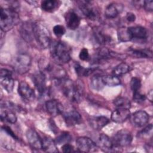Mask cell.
<instances>
[{"label": "cell", "instance_id": "obj_1", "mask_svg": "<svg viewBox=\"0 0 153 153\" xmlns=\"http://www.w3.org/2000/svg\"><path fill=\"white\" fill-rule=\"evenodd\" d=\"M56 82L60 85L63 94L70 100L75 102L81 101L83 95V87L80 84L66 78Z\"/></svg>", "mask_w": 153, "mask_h": 153}, {"label": "cell", "instance_id": "obj_2", "mask_svg": "<svg viewBox=\"0 0 153 153\" xmlns=\"http://www.w3.org/2000/svg\"><path fill=\"white\" fill-rule=\"evenodd\" d=\"M53 59L58 63H66L71 60V50L67 44L62 41H52L50 45Z\"/></svg>", "mask_w": 153, "mask_h": 153}, {"label": "cell", "instance_id": "obj_3", "mask_svg": "<svg viewBox=\"0 0 153 153\" xmlns=\"http://www.w3.org/2000/svg\"><path fill=\"white\" fill-rule=\"evenodd\" d=\"M33 38L39 45L44 48L50 47L51 42L50 34L47 28L42 23L32 24Z\"/></svg>", "mask_w": 153, "mask_h": 153}, {"label": "cell", "instance_id": "obj_4", "mask_svg": "<svg viewBox=\"0 0 153 153\" xmlns=\"http://www.w3.org/2000/svg\"><path fill=\"white\" fill-rule=\"evenodd\" d=\"M16 19L17 13L14 10L1 8L0 26L2 31L7 32L10 30L13 27Z\"/></svg>", "mask_w": 153, "mask_h": 153}, {"label": "cell", "instance_id": "obj_5", "mask_svg": "<svg viewBox=\"0 0 153 153\" xmlns=\"http://www.w3.org/2000/svg\"><path fill=\"white\" fill-rule=\"evenodd\" d=\"M132 138V135L128 130L122 129L118 131L112 139L114 147L127 146L131 143Z\"/></svg>", "mask_w": 153, "mask_h": 153}, {"label": "cell", "instance_id": "obj_6", "mask_svg": "<svg viewBox=\"0 0 153 153\" xmlns=\"http://www.w3.org/2000/svg\"><path fill=\"white\" fill-rule=\"evenodd\" d=\"M31 59L26 54H20L14 59L13 66L16 72L20 74L26 73L29 69Z\"/></svg>", "mask_w": 153, "mask_h": 153}, {"label": "cell", "instance_id": "obj_7", "mask_svg": "<svg viewBox=\"0 0 153 153\" xmlns=\"http://www.w3.org/2000/svg\"><path fill=\"white\" fill-rule=\"evenodd\" d=\"M78 6L83 14L91 20H95L99 17V11L91 1H80Z\"/></svg>", "mask_w": 153, "mask_h": 153}, {"label": "cell", "instance_id": "obj_8", "mask_svg": "<svg viewBox=\"0 0 153 153\" xmlns=\"http://www.w3.org/2000/svg\"><path fill=\"white\" fill-rule=\"evenodd\" d=\"M46 78L47 76L41 72L34 74L32 76L34 85L42 97L49 93V90L46 85Z\"/></svg>", "mask_w": 153, "mask_h": 153}, {"label": "cell", "instance_id": "obj_9", "mask_svg": "<svg viewBox=\"0 0 153 153\" xmlns=\"http://www.w3.org/2000/svg\"><path fill=\"white\" fill-rule=\"evenodd\" d=\"M76 145L79 151L91 152L97 150L96 144L89 137L82 136L76 140Z\"/></svg>", "mask_w": 153, "mask_h": 153}, {"label": "cell", "instance_id": "obj_10", "mask_svg": "<svg viewBox=\"0 0 153 153\" xmlns=\"http://www.w3.org/2000/svg\"><path fill=\"white\" fill-rule=\"evenodd\" d=\"M1 84L4 89L8 93H11L14 88V79L12 77V73L7 69H1L0 72Z\"/></svg>", "mask_w": 153, "mask_h": 153}, {"label": "cell", "instance_id": "obj_11", "mask_svg": "<svg viewBox=\"0 0 153 153\" xmlns=\"http://www.w3.org/2000/svg\"><path fill=\"white\" fill-rule=\"evenodd\" d=\"M18 93L25 100L30 102L35 98V92L29 85L25 81H20L18 87Z\"/></svg>", "mask_w": 153, "mask_h": 153}, {"label": "cell", "instance_id": "obj_12", "mask_svg": "<svg viewBox=\"0 0 153 153\" xmlns=\"http://www.w3.org/2000/svg\"><path fill=\"white\" fill-rule=\"evenodd\" d=\"M26 138L30 146L35 149H42V139L37 132L33 129H29L26 131Z\"/></svg>", "mask_w": 153, "mask_h": 153}, {"label": "cell", "instance_id": "obj_13", "mask_svg": "<svg viewBox=\"0 0 153 153\" xmlns=\"http://www.w3.org/2000/svg\"><path fill=\"white\" fill-rule=\"evenodd\" d=\"M45 108L48 113L54 117L62 114L63 111V106L62 104L57 100L55 99L46 101Z\"/></svg>", "mask_w": 153, "mask_h": 153}, {"label": "cell", "instance_id": "obj_14", "mask_svg": "<svg viewBox=\"0 0 153 153\" xmlns=\"http://www.w3.org/2000/svg\"><path fill=\"white\" fill-rule=\"evenodd\" d=\"M149 115L144 111H138L133 114L131 122L133 124L137 127H143L149 121Z\"/></svg>", "mask_w": 153, "mask_h": 153}, {"label": "cell", "instance_id": "obj_15", "mask_svg": "<svg viewBox=\"0 0 153 153\" xmlns=\"http://www.w3.org/2000/svg\"><path fill=\"white\" fill-rule=\"evenodd\" d=\"M64 120L68 126H74L81 123L82 117L79 113L75 110L68 111L63 115Z\"/></svg>", "mask_w": 153, "mask_h": 153}, {"label": "cell", "instance_id": "obj_16", "mask_svg": "<svg viewBox=\"0 0 153 153\" xmlns=\"http://www.w3.org/2000/svg\"><path fill=\"white\" fill-rule=\"evenodd\" d=\"M131 39H145L148 36V32L146 28L140 26H131L127 28Z\"/></svg>", "mask_w": 153, "mask_h": 153}, {"label": "cell", "instance_id": "obj_17", "mask_svg": "<svg viewBox=\"0 0 153 153\" xmlns=\"http://www.w3.org/2000/svg\"><path fill=\"white\" fill-rule=\"evenodd\" d=\"M129 109L117 108L111 114V120L118 123L124 122L130 116Z\"/></svg>", "mask_w": 153, "mask_h": 153}, {"label": "cell", "instance_id": "obj_18", "mask_svg": "<svg viewBox=\"0 0 153 153\" xmlns=\"http://www.w3.org/2000/svg\"><path fill=\"white\" fill-rule=\"evenodd\" d=\"M65 21L68 27L71 30L76 29L80 24V18L74 11H69L65 14Z\"/></svg>", "mask_w": 153, "mask_h": 153}, {"label": "cell", "instance_id": "obj_19", "mask_svg": "<svg viewBox=\"0 0 153 153\" xmlns=\"http://www.w3.org/2000/svg\"><path fill=\"white\" fill-rule=\"evenodd\" d=\"M109 122V120L104 116L93 117L89 120L90 126L94 130H100L106 126Z\"/></svg>", "mask_w": 153, "mask_h": 153}, {"label": "cell", "instance_id": "obj_20", "mask_svg": "<svg viewBox=\"0 0 153 153\" xmlns=\"http://www.w3.org/2000/svg\"><path fill=\"white\" fill-rule=\"evenodd\" d=\"M42 149L47 152H58L56 142L49 137H45L42 139Z\"/></svg>", "mask_w": 153, "mask_h": 153}, {"label": "cell", "instance_id": "obj_21", "mask_svg": "<svg viewBox=\"0 0 153 153\" xmlns=\"http://www.w3.org/2000/svg\"><path fill=\"white\" fill-rule=\"evenodd\" d=\"M61 4V2L57 0H45L41 2L42 9L47 12H53L56 10Z\"/></svg>", "mask_w": 153, "mask_h": 153}, {"label": "cell", "instance_id": "obj_22", "mask_svg": "<svg viewBox=\"0 0 153 153\" xmlns=\"http://www.w3.org/2000/svg\"><path fill=\"white\" fill-rule=\"evenodd\" d=\"M99 143L100 146L106 151H111L114 148L112 140L104 133H102L99 135Z\"/></svg>", "mask_w": 153, "mask_h": 153}, {"label": "cell", "instance_id": "obj_23", "mask_svg": "<svg viewBox=\"0 0 153 153\" xmlns=\"http://www.w3.org/2000/svg\"><path fill=\"white\" fill-rule=\"evenodd\" d=\"M118 4L112 3L109 4L105 9V15L108 19H114L118 16L120 12V7Z\"/></svg>", "mask_w": 153, "mask_h": 153}, {"label": "cell", "instance_id": "obj_24", "mask_svg": "<svg viewBox=\"0 0 153 153\" xmlns=\"http://www.w3.org/2000/svg\"><path fill=\"white\" fill-rule=\"evenodd\" d=\"M20 29L21 35L23 39L27 42L32 41L33 37L32 24L30 25L28 23H23Z\"/></svg>", "mask_w": 153, "mask_h": 153}, {"label": "cell", "instance_id": "obj_25", "mask_svg": "<svg viewBox=\"0 0 153 153\" xmlns=\"http://www.w3.org/2000/svg\"><path fill=\"white\" fill-rule=\"evenodd\" d=\"M8 110L1 109V118L3 121H5L11 124H14L17 121V117L15 114L10 109L7 108Z\"/></svg>", "mask_w": 153, "mask_h": 153}, {"label": "cell", "instance_id": "obj_26", "mask_svg": "<svg viewBox=\"0 0 153 153\" xmlns=\"http://www.w3.org/2000/svg\"><path fill=\"white\" fill-rule=\"evenodd\" d=\"M113 103L117 108L129 109L131 107L130 101L127 98L123 96H118L116 97L114 100Z\"/></svg>", "mask_w": 153, "mask_h": 153}, {"label": "cell", "instance_id": "obj_27", "mask_svg": "<svg viewBox=\"0 0 153 153\" xmlns=\"http://www.w3.org/2000/svg\"><path fill=\"white\" fill-rule=\"evenodd\" d=\"M102 79L105 85H108L109 87L117 86L121 83L120 79L116 75H104L102 76Z\"/></svg>", "mask_w": 153, "mask_h": 153}, {"label": "cell", "instance_id": "obj_28", "mask_svg": "<svg viewBox=\"0 0 153 153\" xmlns=\"http://www.w3.org/2000/svg\"><path fill=\"white\" fill-rule=\"evenodd\" d=\"M90 84L91 87L96 90H100L105 86L102 79V76L99 75H96L91 77Z\"/></svg>", "mask_w": 153, "mask_h": 153}, {"label": "cell", "instance_id": "obj_29", "mask_svg": "<svg viewBox=\"0 0 153 153\" xmlns=\"http://www.w3.org/2000/svg\"><path fill=\"white\" fill-rule=\"evenodd\" d=\"M130 71V66L126 63L123 62L118 65L115 67L112 71V73L114 75L120 76L124 74H126Z\"/></svg>", "mask_w": 153, "mask_h": 153}, {"label": "cell", "instance_id": "obj_30", "mask_svg": "<svg viewBox=\"0 0 153 153\" xmlns=\"http://www.w3.org/2000/svg\"><path fill=\"white\" fill-rule=\"evenodd\" d=\"M131 54L133 56L139 58H152V51L148 49L132 50Z\"/></svg>", "mask_w": 153, "mask_h": 153}, {"label": "cell", "instance_id": "obj_31", "mask_svg": "<svg viewBox=\"0 0 153 153\" xmlns=\"http://www.w3.org/2000/svg\"><path fill=\"white\" fill-rule=\"evenodd\" d=\"M74 68H75V72H76V74L79 76H88L94 71V69H93L92 68H85L83 66H81L79 63H76L74 66Z\"/></svg>", "mask_w": 153, "mask_h": 153}, {"label": "cell", "instance_id": "obj_32", "mask_svg": "<svg viewBox=\"0 0 153 153\" xmlns=\"http://www.w3.org/2000/svg\"><path fill=\"white\" fill-rule=\"evenodd\" d=\"M117 35L118 39L122 42H127L131 40L127 28L124 27L119 28V29L118 30Z\"/></svg>", "mask_w": 153, "mask_h": 153}, {"label": "cell", "instance_id": "obj_33", "mask_svg": "<svg viewBox=\"0 0 153 153\" xmlns=\"http://www.w3.org/2000/svg\"><path fill=\"white\" fill-rule=\"evenodd\" d=\"M72 139V137L71 134L68 132H63L61 134H60L56 139V143L58 145L60 144H65L69 143Z\"/></svg>", "mask_w": 153, "mask_h": 153}, {"label": "cell", "instance_id": "obj_34", "mask_svg": "<svg viewBox=\"0 0 153 153\" xmlns=\"http://www.w3.org/2000/svg\"><path fill=\"white\" fill-rule=\"evenodd\" d=\"M94 34L96 41L100 44H104L110 40V38L103 34L101 31H96Z\"/></svg>", "mask_w": 153, "mask_h": 153}, {"label": "cell", "instance_id": "obj_35", "mask_svg": "<svg viewBox=\"0 0 153 153\" xmlns=\"http://www.w3.org/2000/svg\"><path fill=\"white\" fill-rule=\"evenodd\" d=\"M130 88L133 92L139 91L141 87V81L139 78L133 77L130 80Z\"/></svg>", "mask_w": 153, "mask_h": 153}, {"label": "cell", "instance_id": "obj_36", "mask_svg": "<svg viewBox=\"0 0 153 153\" xmlns=\"http://www.w3.org/2000/svg\"><path fill=\"white\" fill-rule=\"evenodd\" d=\"M53 32L57 37H61L65 33L66 29L63 26L57 25L54 26Z\"/></svg>", "mask_w": 153, "mask_h": 153}, {"label": "cell", "instance_id": "obj_37", "mask_svg": "<svg viewBox=\"0 0 153 153\" xmlns=\"http://www.w3.org/2000/svg\"><path fill=\"white\" fill-rule=\"evenodd\" d=\"M133 99L134 102L140 103L142 102H143L145 100L146 96L140 93L139 91H137L133 92Z\"/></svg>", "mask_w": 153, "mask_h": 153}, {"label": "cell", "instance_id": "obj_38", "mask_svg": "<svg viewBox=\"0 0 153 153\" xmlns=\"http://www.w3.org/2000/svg\"><path fill=\"white\" fill-rule=\"evenodd\" d=\"M152 124H150L149 125L145 127L142 131H140L138 133V135L139 137H142L148 136L149 134H152Z\"/></svg>", "mask_w": 153, "mask_h": 153}, {"label": "cell", "instance_id": "obj_39", "mask_svg": "<svg viewBox=\"0 0 153 153\" xmlns=\"http://www.w3.org/2000/svg\"><path fill=\"white\" fill-rule=\"evenodd\" d=\"M143 7L147 11L151 12L153 10V1L152 0L143 1Z\"/></svg>", "mask_w": 153, "mask_h": 153}, {"label": "cell", "instance_id": "obj_40", "mask_svg": "<svg viewBox=\"0 0 153 153\" xmlns=\"http://www.w3.org/2000/svg\"><path fill=\"white\" fill-rule=\"evenodd\" d=\"M79 57L81 60H88L89 58V53L88 50L85 48H83L79 54Z\"/></svg>", "mask_w": 153, "mask_h": 153}, {"label": "cell", "instance_id": "obj_41", "mask_svg": "<svg viewBox=\"0 0 153 153\" xmlns=\"http://www.w3.org/2000/svg\"><path fill=\"white\" fill-rule=\"evenodd\" d=\"M62 151H63V152H65V153H67V152H74V151L73 146L71 145H70L69 143L63 144V146H62Z\"/></svg>", "mask_w": 153, "mask_h": 153}, {"label": "cell", "instance_id": "obj_42", "mask_svg": "<svg viewBox=\"0 0 153 153\" xmlns=\"http://www.w3.org/2000/svg\"><path fill=\"white\" fill-rule=\"evenodd\" d=\"M2 130H4L7 134H8L10 136H11L13 138L16 139H17V136L15 135V134L13 133V131L11 130V128H9L8 127L4 126V127H2Z\"/></svg>", "mask_w": 153, "mask_h": 153}, {"label": "cell", "instance_id": "obj_43", "mask_svg": "<svg viewBox=\"0 0 153 153\" xmlns=\"http://www.w3.org/2000/svg\"><path fill=\"white\" fill-rule=\"evenodd\" d=\"M126 19L129 22H133L136 20V16L132 13H127L126 14Z\"/></svg>", "mask_w": 153, "mask_h": 153}, {"label": "cell", "instance_id": "obj_44", "mask_svg": "<svg viewBox=\"0 0 153 153\" xmlns=\"http://www.w3.org/2000/svg\"><path fill=\"white\" fill-rule=\"evenodd\" d=\"M148 99H149V100L151 102H152V90H150V91L148 93Z\"/></svg>", "mask_w": 153, "mask_h": 153}]
</instances>
